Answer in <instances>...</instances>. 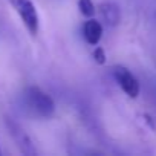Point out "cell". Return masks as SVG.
Listing matches in <instances>:
<instances>
[{"mask_svg": "<svg viewBox=\"0 0 156 156\" xmlns=\"http://www.w3.org/2000/svg\"><path fill=\"white\" fill-rule=\"evenodd\" d=\"M23 104L25 109L37 118H51L55 112L54 100L37 86L26 87L23 94Z\"/></svg>", "mask_w": 156, "mask_h": 156, "instance_id": "obj_1", "label": "cell"}, {"mask_svg": "<svg viewBox=\"0 0 156 156\" xmlns=\"http://www.w3.org/2000/svg\"><path fill=\"white\" fill-rule=\"evenodd\" d=\"M9 2L14 6L16 12L19 14V17L22 19L26 29L29 31V34L37 35L38 28H40V20H38V12H37L34 3L31 0H9Z\"/></svg>", "mask_w": 156, "mask_h": 156, "instance_id": "obj_2", "label": "cell"}, {"mask_svg": "<svg viewBox=\"0 0 156 156\" xmlns=\"http://www.w3.org/2000/svg\"><path fill=\"white\" fill-rule=\"evenodd\" d=\"M113 78L116 80L118 86L122 89V92L126 95H129L130 98H136L139 95V81L136 80V76L122 66H115L113 67Z\"/></svg>", "mask_w": 156, "mask_h": 156, "instance_id": "obj_3", "label": "cell"}, {"mask_svg": "<svg viewBox=\"0 0 156 156\" xmlns=\"http://www.w3.org/2000/svg\"><path fill=\"white\" fill-rule=\"evenodd\" d=\"M6 126H8V130H9V135L12 136V139L16 141V144L19 145V148L25 153V154H35V148L32 147V142L29 139V136L25 133V130L14 121L11 119H6Z\"/></svg>", "mask_w": 156, "mask_h": 156, "instance_id": "obj_4", "label": "cell"}, {"mask_svg": "<svg viewBox=\"0 0 156 156\" xmlns=\"http://www.w3.org/2000/svg\"><path fill=\"white\" fill-rule=\"evenodd\" d=\"M83 35H84V40L92 44V46H97L103 37V26L98 20L95 19H89L84 26H83Z\"/></svg>", "mask_w": 156, "mask_h": 156, "instance_id": "obj_5", "label": "cell"}, {"mask_svg": "<svg viewBox=\"0 0 156 156\" xmlns=\"http://www.w3.org/2000/svg\"><path fill=\"white\" fill-rule=\"evenodd\" d=\"M100 11H101V16H103V19L106 20L107 25H110V26L118 25V22H119V9L115 5L104 3V5L100 6Z\"/></svg>", "mask_w": 156, "mask_h": 156, "instance_id": "obj_6", "label": "cell"}, {"mask_svg": "<svg viewBox=\"0 0 156 156\" xmlns=\"http://www.w3.org/2000/svg\"><path fill=\"white\" fill-rule=\"evenodd\" d=\"M78 9L84 17H92L95 14V5L92 0H78Z\"/></svg>", "mask_w": 156, "mask_h": 156, "instance_id": "obj_7", "label": "cell"}, {"mask_svg": "<svg viewBox=\"0 0 156 156\" xmlns=\"http://www.w3.org/2000/svg\"><path fill=\"white\" fill-rule=\"evenodd\" d=\"M97 52H98V61H100V63H104V54H103V51L98 49Z\"/></svg>", "mask_w": 156, "mask_h": 156, "instance_id": "obj_8", "label": "cell"}]
</instances>
